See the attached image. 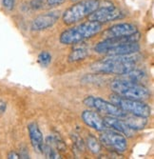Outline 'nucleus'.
<instances>
[{"label":"nucleus","instance_id":"obj_1","mask_svg":"<svg viewBox=\"0 0 154 159\" xmlns=\"http://www.w3.org/2000/svg\"><path fill=\"white\" fill-rule=\"evenodd\" d=\"M138 57L134 54L108 56L105 59L94 62L90 69L96 74L122 75L135 69Z\"/></svg>","mask_w":154,"mask_h":159},{"label":"nucleus","instance_id":"obj_2","mask_svg":"<svg viewBox=\"0 0 154 159\" xmlns=\"http://www.w3.org/2000/svg\"><path fill=\"white\" fill-rule=\"evenodd\" d=\"M103 29V24L89 20L67 29L59 37V41L63 45H75L78 43L91 38L99 34Z\"/></svg>","mask_w":154,"mask_h":159},{"label":"nucleus","instance_id":"obj_3","mask_svg":"<svg viewBox=\"0 0 154 159\" xmlns=\"http://www.w3.org/2000/svg\"><path fill=\"white\" fill-rule=\"evenodd\" d=\"M100 6L99 0H82L64 11L62 16L63 22L66 25L76 24L84 18L89 17Z\"/></svg>","mask_w":154,"mask_h":159},{"label":"nucleus","instance_id":"obj_4","mask_svg":"<svg viewBox=\"0 0 154 159\" xmlns=\"http://www.w3.org/2000/svg\"><path fill=\"white\" fill-rule=\"evenodd\" d=\"M110 89L115 94L130 99L145 100L150 96L149 91L145 86L125 79H117L111 82Z\"/></svg>","mask_w":154,"mask_h":159},{"label":"nucleus","instance_id":"obj_5","mask_svg":"<svg viewBox=\"0 0 154 159\" xmlns=\"http://www.w3.org/2000/svg\"><path fill=\"white\" fill-rule=\"evenodd\" d=\"M110 100H111V102L117 105L124 111L130 113V114H134V115H138V116L147 118L151 113L150 107L147 105L146 103H144L142 100L125 98L115 93L110 96Z\"/></svg>","mask_w":154,"mask_h":159},{"label":"nucleus","instance_id":"obj_6","mask_svg":"<svg viewBox=\"0 0 154 159\" xmlns=\"http://www.w3.org/2000/svg\"><path fill=\"white\" fill-rule=\"evenodd\" d=\"M84 104L87 107L94 109L97 112H102L108 116H114L118 118H124L128 112L124 111L117 105L112 102H108L100 97H95L92 95L87 96L84 99Z\"/></svg>","mask_w":154,"mask_h":159},{"label":"nucleus","instance_id":"obj_7","mask_svg":"<svg viewBox=\"0 0 154 159\" xmlns=\"http://www.w3.org/2000/svg\"><path fill=\"white\" fill-rule=\"evenodd\" d=\"M99 140L102 145L108 150L123 153L128 150V142L123 134L113 131V129H105L99 136Z\"/></svg>","mask_w":154,"mask_h":159},{"label":"nucleus","instance_id":"obj_8","mask_svg":"<svg viewBox=\"0 0 154 159\" xmlns=\"http://www.w3.org/2000/svg\"><path fill=\"white\" fill-rule=\"evenodd\" d=\"M123 17L124 13L122 12V11L117 9L113 5H106L104 7L100 6L89 16L90 20L99 22L101 24L114 21Z\"/></svg>","mask_w":154,"mask_h":159},{"label":"nucleus","instance_id":"obj_9","mask_svg":"<svg viewBox=\"0 0 154 159\" xmlns=\"http://www.w3.org/2000/svg\"><path fill=\"white\" fill-rule=\"evenodd\" d=\"M140 39V34L137 32L133 34L127 35V36H122V37H113V38H106L103 41L99 42L95 46L94 50L96 52L105 54L109 50L113 49L117 46H120L122 44H125V43H130V42H138Z\"/></svg>","mask_w":154,"mask_h":159},{"label":"nucleus","instance_id":"obj_10","mask_svg":"<svg viewBox=\"0 0 154 159\" xmlns=\"http://www.w3.org/2000/svg\"><path fill=\"white\" fill-rule=\"evenodd\" d=\"M59 16H60L59 11H50V12L40 14V16H36L33 20L31 25L32 30L35 32L47 30V29L52 27L57 22Z\"/></svg>","mask_w":154,"mask_h":159},{"label":"nucleus","instance_id":"obj_11","mask_svg":"<svg viewBox=\"0 0 154 159\" xmlns=\"http://www.w3.org/2000/svg\"><path fill=\"white\" fill-rule=\"evenodd\" d=\"M138 32V29L134 24L131 23H119L109 27L103 33V38H113L122 37L133 34Z\"/></svg>","mask_w":154,"mask_h":159},{"label":"nucleus","instance_id":"obj_12","mask_svg":"<svg viewBox=\"0 0 154 159\" xmlns=\"http://www.w3.org/2000/svg\"><path fill=\"white\" fill-rule=\"evenodd\" d=\"M81 118L87 126L97 132H103L108 129L107 125L105 124L104 118L96 111H84L81 114Z\"/></svg>","mask_w":154,"mask_h":159},{"label":"nucleus","instance_id":"obj_13","mask_svg":"<svg viewBox=\"0 0 154 159\" xmlns=\"http://www.w3.org/2000/svg\"><path fill=\"white\" fill-rule=\"evenodd\" d=\"M28 131H29V135L31 139V144L34 151L39 153H43L44 150V137L42 134L40 129L36 123H31L28 125Z\"/></svg>","mask_w":154,"mask_h":159},{"label":"nucleus","instance_id":"obj_14","mask_svg":"<svg viewBox=\"0 0 154 159\" xmlns=\"http://www.w3.org/2000/svg\"><path fill=\"white\" fill-rule=\"evenodd\" d=\"M104 121H105V124L107 125L108 129H113V131H116V132H118L124 135H127V136L133 135L134 131L125 123L123 118H118V117H114V116H106V117H104Z\"/></svg>","mask_w":154,"mask_h":159},{"label":"nucleus","instance_id":"obj_15","mask_svg":"<svg viewBox=\"0 0 154 159\" xmlns=\"http://www.w3.org/2000/svg\"><path fill=\"white\" fill-rule=\"evenodd\" d=\"M139 51H140V45L138 44V42H130L111 49L108 52H107L105 54L108 56L130 55V54H135Z\"/></svg>","mask_w":154,"mask_h":159},{"label":"nucleus","instance_id":"obj_16","mask_svg":"<svg viewBox=\"0 0 154 159\" xmlns=\"http://www.w3.org/2000/svg\"><path fill=\"white\" fill-rule=\"evenodd\" d=\"M123 120L133 131H138V129H144L147 123V119L146 117L138 116V115H134L130 113H128L125 115L123 118Z\"/></svg>","mask_w":154,"mask_h":159},{"label":"nucleus","instance_id":"obj_17","mask_svg":"<svg viewBox=\"0 0 154 159\" xmlns=\"http://www.w3.org/2000/svg\"><path fill=\"white\" fill-rule=\"evenodd\" d=\"M88 55H89V50L87 48H84V47L75 48L68 54V61L69 63H73V62L80 61V60H84L87 58Z\"/></svg>","mask_w":154,"mask_h":159},{"label":"nucleus","instance_id":"obj_18","mask_svg":"<svg viewBox=\"0 0 154 159\" xmlns=\"http://www.w3.org/2000/svg\"><path fill=\"white\" fill-rule=\"evenodd\" d=\"M87 147L94 154H97L101 152V143L94 135L89 134L87 137Z\"/></svg>","mask_w":154,"mask_h":159},{"label":"nucleus","instance_id":"obj_19","mask_svg":"<svg viewBox=\"0 0 154 159\" xmlns=\"http://www.w3.org/2000/svg\"><path fill=\"white\" fill-rule=\"evenodd\" d=\"M123 79L125 80H129V81H133V82H139L140 80H142L145 76V73L140 70L133 69L130 70L129 73L122 75Z\"/></svg>","mask_w":154,"mask_h":159},{"label":"nucleus","instance_id":"obj_20","mask_svg":"<svg viewBox=\"0 0 154 159\" xmlns=\"http://www.w3.org/2000/svg\"><path fill=\"white\" fill-rule=\"evenodd\" d=\"M37 61L42 67H48L51 62V55L48 52H42L38 55Z\"/></svg>","mask_w":154,"mask_h":159},{"label":"nucleus","instance_id":"obj_21","mask_svg":"<svg viewBox=\"0 0 154 159\" xmlns=\"http://www.w3.org/2000/svg\"><path fill=\"white\" fill-rule=\"evenodd\" d=\"M2 5L8 11H11V10H13V8H15V0H2Z\"/></svg>","mask_w":154,"mask_h":159},{"label":"nucleus","instance_id":"obj_22","mask_svg":"<svg viewBox=\"0 0 154 159\" xmlns=\"http://www.w3.org/2000/svg\"><path fill=\"white\" fill-rule=\"evenodd\" d=\"M66 0H47V4L50 7H57L62 5Z\"/></svg>","mask_w":154,"mask_h":159},{"label":"nucleus","instance_id":"obj_23","mask_svg":"<svg viewBox=\"0 0 154 159\" xmlns=\"http://www.w3.org/2000/svg\"><path fill=\"white\" fill-rule=\"evenodd\" d=\"M6 109H7V104H6V102H5V101H3V100L0 99V116L4 114V112L6 111Z\"/></svg>","mask_w":154,"mask_h":159},{"label":"nucleus","instance_id":"obj_24","mask_svg":"<svg viewBox=\"0 0 154 159\" xmlns=\"http://www.w3.org/2000/svg\"><path fill=\"white\" fill-rule=\"evenodd\" d=\"M8 158H13V159H16V158H19V154L16 153L15 152H11L9 154H8Z\"/></svg>","mask_w":154,"mask_h":159}]
</instances>
